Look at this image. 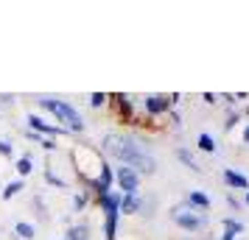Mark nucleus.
Returning a JSON list of instances; mask_svg holds the SVG:
<instances>
[{
    "label": "nucleus",
    "instance_id": "nucleus-23",
    "mask_svg": "<svg viewBox=\"0 0 249 240\" xmlns=\"http://www.w3.org/2000/svg\"><path fill=\"white\" fill-rule=\"evenodd\" d=\"M241 114L244 112H238V109H230V112L224 114V131H232V128L241 123Z\"/></svg>",
    "mask_w": 249,
    "mask_h": 240
},
{
    "label": "nucleus",
    "instance_id": "nucleus-12",
    "mask_svg": "<svg viewBox=\"0 0 249 240\" xmlns=\"http://www.w3.org/2000/svg\"><path fill=\"white\" fill-rule=\"evenodd\" d=\"M121 212H104V240H118Z\"/></svg>",
    "mask_w": 249,
    "mask_h": 240
},
{
    "label": "nucleus",
    "instance_id": "nucleus-13",
    "mask_svg": "<svg viewBox=\"0 0 249 240\" xmlns=\"http://www.w3.org/2000/svg\"><path fill=\"white\" fill-rule=\"evenodd\" d=\"M140 204H143V193L124 195L121 198V215H137L140 212Z\"/></svg>",
    "mask_w": 249,
    "mask_h": 240
},
{
    "label": "nucleus",
    "instance_id": "nucleus-1",
    "mask_svg": "<svg viewBox=\"0 0 249 240\" xmlns=\"http://www.w3.org/2000/svg\"><path fill=\"white\" fill-rule=\"evenodd\" d=\"M104 157L115 160L118 165L135 168L140 176H154L157 173V160L148 151V145L143 140L132 134V131H107L101 137V148Z\"/></svg>",
    "mask_w": 249,
    "mask_h": 240
},
{
    "label": "nucleus",
    "instance_id": "nucleus-22",
    "mask_svg": "<svg viewBox=\"0 0 249 240\" xmlns=\"http://www.w3.org/2000/svg\"><path fill=\"white\" fill-rule=\"evenodd\" d=\"M87 103H90V109H104L109 103V92H92L87 98Z\"/></svg>",
    "mask_w": 249,
    "mask_h": 240
},
{
    "label": "nucleus",
    "instance_id": "nucleus-26",
    "mask_svg": "<svg viewBox=\"0 0 249 240\" xmlns=\"http://www.w3.org/2000/svg\"><path fill=\"white\" fill-rule=\"evenodd\" d=\"M42 148L48 151V154H59V145H56V140H51V137H42V143H39Z\"/></svg>",
    "mask_w": 249,
    "mask_h": 240
},
{
    "label": "nucleus",
    "instance_id": "nucleus-5",
    "mask_svg": "<svg viewBox=\"0 0 249 240\" xmlns=\"http://www.w3.org/2000/svg\"><path fill=\"white\" fill-rule=\"evenodd\" d=\"M109 103H112V114H115L118 123H124V126H137L140 114H137L135 95H129V92H112V95H109Z\"/></svg>",
    "mask_w": 249,
    "mask_h": 240
},
{
    "label": "nucleus",
    "instance_id": "nucleus-10",
    "mask_svg": "<svg viewBox=\"0 0 249 240\" xmlns=\"http://www.w3.org/2000/svg\"><path fill=\"white\" fill-rule=\"evenodd\" d=\"M221 226H224V232H221L218 240H241V235H247V224L238 221V218H224Z\"/></svg>",
    "mask_w": 249,
    "mask_h": 240
},
{
    "label": "nucleus",
    "instance_id": "nucleus-33",
    "mask_svg": "<svg viewBox=\"0 0 249 240\" xmlns=\"http://www.w3.org/2000/svg\"><path fill=\"white\" fill-rule=\"evenodd\" d=\"M244 114H249V106H247V109H244Z\"/></svg>",
    "mask_w": 249,
    "mask_h": 240
},
{
    "label": "nucleus",
    "instance_id": "nucleus-11",
    "mask_svg": "<svg viewBox=\"0 0 249 240\" xmlns=\"http://www.w3.org/2000/svg\"><path fill=\"white\" fill-rule=\"evenodd\" d=\"M182 204L191 207V209H196V212H207V209H210V195L204 193V190H191V193L185 195Z\"/></svg>",
    "mask_w": 249,
    "mask_h": 240
},
{
    "label": "nucleus",
    "instance_id": "nucleus-7",
    "mask_svg": "<svg viewBox=\"0 0 249 240\" xmlns=\"http://www.w3.org/2000/svg\"><path fill=\"white\" fill-rule=\"evenodd\" d=\"M115 171V187H118V193L124 195H135L140 193V184H143V176L135 171V168H126V165H118L112 168Z\"/></svg>",
    "mask_w": 249,
    "mask_h": 240
},
{
    "label": "nucleus",
    "instance_id": "nucleus-28",
    "mask_svg": "<svg viewBox=\"0 0 249 240\" xmlns=\"http://www.w3.org/2000/svg\"><path fill=\"white\" fill-rule=\"evenodd\" d=\"M227 204H230V209H241V207H244V201H238L235 193H227Z\"/></svg>",
    "mask_w": 249,
    "mask_h": 240
},
{
    "label": "nucleus",
    "instance_id": "nucleus-32",
    "mask_svg": "<svg viewBox=\"0 0 249 240\" xmlns=\"http://www.w3.org/2000/svg\"><path fill=\"white\" fill-rule=\"evenodd\" d=\"M244 204L249 207V190H247V193H244Z\"/></svg>",
    "mask_w": 249,
    "mask_h": 240
},
{
    "label": "nucleus",
    "instance_id": "nucleus-25",
    "mask_svg": "<svg viewBox=\"0 0 249 240\" xmlns=\"http://www.w3.org/2000/svg\"><path fill=\"white\" fill-rule=\"evenodd\" d=\"M34 209H36L39 218H48V207H45V201H42V195H34Z\"/></svg>",
    "mask_w": 249,
    "mask_h": 240
},
{
    "label": "nucleus",
    "instance_id": "nucleus-20",
    "mask_svg": "<svg viewBox=\"0 0 249 240\" xmlns=\"http://www.w3.org/2000/svg\"><path fill=\"white\" fill-rule=\"evenodd\" d=\"M196 148L202 151V154H215V140H213V134L202 131V134L196 137Z\"/></svg>",
    "mask_w": 249,
    "mask_h": 240
},
{
    "label": "nucleus",
    "instance_id": "nucleus-24",
    "mask_svg": "<svg viewBox=\"0 0 249 240\" xmlns=\"http://www.w3.org/2000/svg\"><path fill=\"white\" fill-rule=\"evenodd\" d=\"M0 157H6V160L14 157V145L9 143V140H0Z\"/></svg>",
    "mask_w": 249,
    "mask_h": 240
},
{
    "label": "nucleus",
    "instance_id": "nucleus-31",
    "mask_svg": "<svg viewBox=\"0 0 249 240\" xmlns=\"http://www.w3.org/2000/svg\"><path fill=\"white\" fill-rule=\"evenodd\" d=\"M244 143H247V145H249V123H247V126H244Z\"/></svg>",
    "mask_w": 249,
    "mask_h": 240
},
{
    "label": "nucleus",
    "instance_id": "nucleus-4",
    "mask_svg": "<svg viewBox=\"0 0 249 240\" xmlns=\"http://www.w3.org/2000/svg\"><path fill=\"white\" fill-rule=\"evenodd\" d=\"M179 101V95L177 92H151L146 95L140 106H143V117L148 120H160V117H165V114L174 109V103Z\"/></svg>",
    "mask_w": 249,
    "mask_h": 240
},
{
    "label": "nucleus",
    "instance_id": "nucleus-15",
    "mask_svg": "<svg viewBox=\"0 0 249 240\" xmlns=\"http://www.w3.org/2000/svg\"><path fill=\"white\" fill-rule=\"evenodd\" d=\"M177 160H179L185 168H191L193 173H202V168H199V162H196V157H193V151H191V148L179 145V148H177Z\"/></svg>",
    "mask_w": 249,
    "mask_h": 240
},
{
    "label": "nucleus",
    "instance_id": "nucleus-27",
    "mask_svg": "<svg viewBox=\"0 0 249 240\" xmlns=\"http://www.w3.org/2000/svg\"><path fill=\"white\" fill-rule=\"evenodd\" d=\"M165 117H168L171 128H179V126H182V117H179V112H177V109H171V112L165 114Z\"/></svg>",
    "mask_w": 249,
    "mask_h": 240
},
{
    "label": "nucleus",
    "instance_id": "nucleus-21",
    "mask_svg": "<svg viewBox=\"0 0 249 240\" xmlns=\"http://www.w3.org/2000/svg\"><path fill=\"white\" fill-rule=\"evenodd\" d=\"M154 198H151V195H143V204H140V212H137V215L143 218V221H151V218H154Z\"/></svg>",
    "mask_w": 249,
    "mask_h": 240
},
{
    "label": "nucleus",
    "instance_id": "nucleus-8",
    "mask_svg": "<svg viewBox=\"0 0 249 240\" xmlns=\"http://www.w3.org/2000/svg\"><path fill=\"white\" fill-rule=\"evenodd\" d=\"M25 123L28 126L25 128H31L34 134H39V137H51V140H56L62 137V134H68L62 126H56V123H48V117H42V114H25Z\"/></svg>",
    "mask_w": 249,
    "mask_h": 240
},
{
    "label": "nucleus",
    "instance_id": "nucleus-9",
    "mask_svg": "<svg viewBox=\"0 0 249 240\" xmlns=\"http://www.w3.org/2000/svg\"><path fill=\"white\" fill-rule=\"evenodd\" d=\"M221 179H224V184H227V190H230V193H232V190H244V193H247V190H249V179L241 171H235V168H224Z\"/></svg>",
    "mask_w": 249,
    "mask_h": 240
},
{
    "label": "nucleus",
    "instance_id": "nucleus-19",
    "mask_svg": "<svg viewBox=\"0 0 249 240\" xmlns=\"http://www.w3.org/2000/svg\"><path fill=\"white\" fill-rule=\"evenodd\" d=\"M62 240H90V226H87V224L68 226V232H65V238Z\"/></svg>",
    "mask_w": 249,
    "mask_h": 240
},
{
    "label": "nucleus",
    "instance_id": "nucleus-6",
    "mask_svg": "<svg viewBox=\"0 0 249 240\" xmlns=\"http://www.w3.org/2000/svg\"><path fill=\"white\" fill-rule=\"evenodd\" d=\"M171 221H174L182 232H202V229H207V224H210V221H207V212H196V209H191V207H185V204L171 207Z\"/></svg>",
    "mask_w": 249,
    "mask_h": 240
},
{
    "label": "nucleus",
    "instance_id": "nucleus-30",
    "mask_svg": "<svg viewBox=\"0 0 249 240\" xmlns=\"http://www.w3.org/2000/svg\"><path fill=\"white\" fill-rule=\"evenodd\" d=\"M202 101L207 103V106H213V103H218V95H213V92H204V95H202Z\"/></svg>",
    "mask_w": 249,
    "mask_h": 240
},
{
    "label": "nucleus",
    "instance_id": "nucleus-2",
    "mask_svg": "<svg viewBox=\"0 0 249 240\" xmlns=\"http://www.w3.org/2000/svg\"><path fill=\"white\" fill-rule=\"evenodd\" d=\"M70 157V165H73V171H76V182L81 184V187H87V184H92L98 176H101V171L109 165V162L104 160V154L98 148H92V145H87V143H79V145H73V148L68 151Z\"/></svg>",
    "mask_w": 249,
    "mask_h": 240
},
{
    "label": "nucleus",
    "instance_id": "nucleus-16",
    "mask_svg": "<svg viewBox=\"0 0 249 240\" xmlns=\"http://www.w3.org/2000/svg\"><path fill=\"white\" fill-rule=\"evenodd\" d=\"M14 171H17V179H25V176H31V171H34V160H31V154H23V157H17V160H14Z\"/></svg>",
    "mask_w": 249,
    "mask_h": 240
},
{
    "label": "nucleus",
    "instance_id": "nucleus-14",
    "mask_svg": "<svg viewBox=\"0 0 249 240\" xmlns=\"http://www.w3.org/2000/svg\"><path fill=\"white\" fill-rule=\"evenodd\" d=\"M92 204V195L81 187V190H73V201H70V207H73V212H84L87 207Z\"/></svg>",
    "mask_w": 249,
    "mask_h": 240
},
{
    "label": "nucleus",
    "instance_id": "nucleus-3",
    "mask_svg": "<svg viewBox=\"0 0 249 240\" xmlns=\"http://www.w3.org/2000/svg\"><path fill=\"white\" fill-rule=\"evenodd\" d=\"M51 114H53L59 123H62V128H65L68 134H84V128H87L84 117H81V112L70 101H59V98H56V101H53V109H51Z\"/></svg>",
    "mask_w": 249,
    "mask_h": 240
},
{
    "label": "nucleus",
    "instance_id": "nucleus-34",
    "mask_svg": "<svg viewBox=\"0 0 249 240\" xmlns=\"http://www.w3.org/2000/svg\"><path fill=\"white\" fill-rule=\"evenodd\" d=\"M202 240H215V238H202Z\"/></svg>",
    "mask_w": 249,
    "mask_h": 240
},
{
    "label": "nucleus",
    "instance_id": "nucleus-29",
    "mask_svg": "<svg viewBox=\"0 0 249 240\" xmlns=\"http://www.w3.org/2000/svg\"><path fill=\"white\" fill-rule=\"evenodd\" d=\"M14 101H17V98H14L12 92H6V95H0V106H14Z\"/></svg>",
    "mask_w": 249,
    "mask_h": 240
},
{
    "label": "nucleus",
    "instance_id": "nucleus-18",
    "mask_svg": "<svg viewBox=\"0 0 249 240\" xmlns=\"http://www.w3.org/2000/svg\"><path fill=\"white\" fill-rule=\"evenodd\" d=\"M14 238L17 240H34L36 238L34 224H28V221H17V224H14Z\"/></svg>",
    "mask_w": 249,
    "mask_h": 240
},
{
    "label": "nucleus",
    "instance_id": "nucleus-17",
    "mask_svg": "<svg viewBox=\"0 0 249 240\" xmlns=\"http://www.w3.org/2000/svg\"><path fill=\"white\" fill-rule=\"evenodd\" d=\"M23 190H25V179H14V182H9L0 190V198H3V201H12L14 195H20Z\"/></svg>",
    "mask_w": 249,
    "mask_h": 240
}]
</instances>
